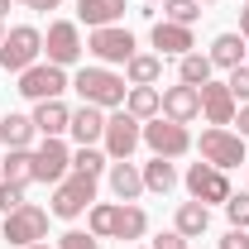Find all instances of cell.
<instances>
[{"label":"cell","mask_w":249,"mask_h":249,"mask_svg":"<svg viewBox=\"0 0 249 249\" xmlns=\"http://www.w3.org/2000/svg\"><path fill=\"white\" fill-rule=\"evenodd\" d=\"M0 178H5V182L29 187L34 182V149H10V154L0 158Z\"/></svg>","instance_id":"26"},{"label":"cell","mask_w":249,"mask_h":249,"mask_svg":"<svg viewBox=\"0 0 249 249\" xmlns=\"http://www.w3.org/2000/svg\"><path fill=\"white\" fill-rule=\"evenodd\" d=\"M96 206V178H87V173H67L58 187H53V216L58 220H77L82 211H91Z\"/></svg>","instance_id":"2"},{"label":"cell","mask_w":249,"mask_h":249,"mask_svg":"<svg viewBox=\"0 0 249 249\" xmlns=\"http://www.w3.org/2000/svg\"><path fill=\"white\" fill-rule=\"evenodd\" d=\"M154 249H187V240L178 235V230H168V235H158V240H154Z\"/></svg>","instance_id":"37"},{"label":"cell","mask_w":249,"mask_h":249,"mask_svg":"<svg viewBox=\"0 0 249 249\" xmlns=\"http://www.w3.org/2000/svg\"><path fill=\"white\" fill-rule=\"evenodd\" d=\"M87 53H91L101 67H115V62H129L134 58V34L120 29V24H106V29H91L87 38Z\"/></svg>","instance_id":"7"},{"label":"cell","mask_w":249,"mask_h":249,"mask_svg":"<svg viewBox=\"0 0 249 249\" xmlns=\"http://www.w3.org/2000/svg\"><path fill=\"white\" fill-rule=\"evenodd\" d=\"M163 19H173V24H196L201 19V0H163Z\"/></svg>","instance_id":"30"},{"label":"cell","mask_w":249,"mask_h":249,"mask_svg":"<svg viewBox=\"0 0 249 249\" xmlns=\"http://www.w3.org/2000/svg\"><path fill=\"white\" fill-rule=\"evenodd\" d=\"M158 115H168V120H178V124H192L196 115H201V87H187V82L168 87V91H163V110H158Z\"/></svg>","instance_id":"13"},{"label":"cell","mask_w":249,"mask_h":249,"mask_svg":"<svg viewBox=\"0 0 249 249\" xmlns=\"http://www.w3.org/2000/svg\"><path fill=\"white\" fill-rule=\"evenodd\" d=\"M220 249H249V235H245V230H235V225H230V230L220 235Z\"/></svg>","instance_id":"36"},{"label":"cell","mask_w":249,"mask_h":249,"mask_svg":"<svg viewBox=\"0 0 249 249\" xmlns=\"http://www.w3.org/2000/svg\"><path fill=\"white\" fill-rule=\"evenodd\" d=\"M19 206H24V187L0 178V216H10V211H19Z\"/></svg>","instance_id":"33"},{"label":"cell","mask_w":249,"mask_h":249,"mask_svg":"<svg viewBox=\"0 0 249 249\" xmlns=\"http://www.w3.org/2000/svg\"><path fill=\"white\" fill-rule=\"evenodd\" d=\"M67 173H72V149H67L62 139H43V144L34 149V182H53L58 187Z\"/></svg>","instance_id":"12"},{"label":"cell","mask_w":249,"mask_h":249,"mask_svg":"<svg viewBox=\"0 0 249 249\" xmlns=\"http://www.w3.org/2000/svg\"><path fill=\"white\" fill-rule=\"evenodd\" d=\"M235 124H240V139H249V106H240V110H235Z\"/></svg>","instance_id":"38"},{"label":"cell","mask_w":249,"mask_h":249,"mask_svg":"<svg viewBox=\"0 0 249 249\" xmlns=\"http://www.w3.org/2000/svg\"><path fill=\"white\" fill-rule=\"evenodd\" d=\"M187 192H192V201H230V178L220 173V168H211V163H192L187 168Z\"/></svg>","instance_id":"11"},{"label":"cell","mask_w":249,"mask_h":249,"mask_svg":"<svg viewBox=\"0 0 249 249\" xmlns=\"http://www.w3.org/2000/svg\"><path fill=\"white\" fill-rule=\"evenodd\" d=\"M206 58H211V67H225V72L240 67V62H245V38H240V34H216V43H211Z\"/></svg>","instance_id":"24"},{"label":"cell","mask_w":249,"mask_h":249,"mask_svg":"<svg viewBox=\"0 0 249 249\" xmlns=\"http://www.w3.org/2000/svg\"><path fill=\"white\" fill-rule=\"evenodd\" d=\"M58 249H101V240L96 235H82V230H67L58 240Z\"/></svg>","instance_id":"35"},{"label":"cell","mask_w":249,"mask_h":249,"mask_svg":"<svg viewBox=\"0 0 249 249\" xmlns=\"http://www.w3.org/2000/svg\"><path fill=\"white\" fill-rule=\"evenodd\" d=\"M29 10H58V0H24Z\"/></svg>","instance_id":"40"},{"label":"cell","mask_w":249,"mask_h":249,"mask_svg":"<svg viewBox=\"0 0 249 249\" xmlns=\"http://www.w3.org/2000/svg\"><path fill=\"white\" fill-rule=\"evenodd\" d=\"M72 91L82 96L87 106L115 110V106H124V96H129V82H124L120 72H110V67H82L72 77Z\"/></svg>","instance_id":"1"},{"label":"cell","mask_w":249,"mask_h":249,"mask_svg":"<svg viewBox=\"0 0 249 249\" xmlns=\"http://www.w3.org/2000/svg\"><path fill=\"white\" fill-rule=\"evenodd\" d=\"M139 144H144V120H134L129 110H115V115H106V158H110V163L129 158Z\"/></svg>","instance_id":"5"},{"label":"cell","mask_w":249,"mask_h":249,"mask_svg":"<svg viewBox=\"0 0 249 249\" xmlns=\"http://www.w3.org/2000/svg\"><path fill=\"white\" fill-rule=\"evenodd\" d=\"M5 34H10V29H5V24H0V43H5Z\"/></svg>","instance_id":"43"},{"label":"cell","mask_w":249,"mask_h":249,"mask_svg":"<svg viewBox=\"0 0 249 249\" xmlns=\"http://www.w3.org/2000/svg\"><path fill=\"white\" fill-rule=\"evenodd\" d=\"M225 87H230V96H235V101H249V62L230 67V82H225Z\"/></svg>","instance_id":"34"},{"label":"cell","mask_w":249,"mask_h":249,"mask_svg":"<svg viewBox=\"0 0 249 249\" xmlns=\"http://www.w3.org/2000/svg\"><path fill=\"white\" fill-rule=\"evenodd\" d=\"M34 134H38V129H34V115H15V110L0 115V144H5V149H29Z\"/></svg>","instance_id":"21"},{"label":"cell","mask_w":249,"mask_h":249,"mask_svg":"<svg viewBox=\"0 0 249 249\" xmlns=\"http://www.w3.org/2000/svg\"><path fill=\"white\" fill-rule=\"evenodd\" d=\"M201 158H206L211 168H220V173H225V168H240V163H245V139L230 134L225 124H211V129L201 134Z\"/></svg>","instance_id":"9"},{"label":"cell","mask_w":249,"mask_h":249,"mask_svg":"<svg viewBox=\"0 0 249 249\" xmlns=\"http://www.w3.org/2000/svg\"><path fill=\"white\" fill-rule=\"evenodd\" d=\"M72 173L101 178V173H106V154H101V149H77V154H72Z\"/></svg>","instance_id":"31"},{"label":"cell","mask_w":249,"mask_h":249,"mask_svg":"<svg viewBox=\"0 0 249 249\" xmlns=\"http://www.w3.org/2000/svg\"><path fill=\"white\" fill-rule=\"evenodd\" d=\"M201 5H216V0H201Z\"/></svg>","instance_id":"44"},{"label":"cell","mask_w":249,"mask_h":249,"mask_svg":"<svg viewBox=\"0 0 249 249\" xmlns=\"http://www.w3.org/2000/svg\"><path fill=\"white\" fill-rule=\"evenodd\" d=\"M211 72H216V67H211L206 53H182V58H178V82H187V87H206Z\"/></svg>","instance_id":"27"},{"label":"cell","mask_w":249,"mask_h":249,"mask_svg":"<svg viewBox=\"0 0 249 249\" xmlns=\"http://www.w3.org/2000/svg\"><path fill=\"white\" fill-rule=\"evenodd\" d=\"M110 192H115V201H139L144 196V173L120 158V163H110Z\"/></svg>","instance_id":"18"},{"label":"cell","mask_w":249,"mask_h":249,"mask_svg":"<svg viewBox=\"0 0 249 249\" xmlns=\"http://www.w3.org/2000/svg\"><path fill=\"white\" fill-rule=\"evenodd\" d=\"M206 225H211V206H206V201H182V206H178V220H173V230H178L182 240H196V235H206Z\"/></svg>","instance_id":"19"},{"label":"cell","mask_w":249,"mask_h":249,"mask_svg":"<svg viewBox=\"0 0 249 249\" xmlns=\"http://www.w3.org/2000/svg\"><path fill=\"white\" fill-rule=\"evenodd\" d=\"M43 53L53 67H72V62L87 53V43H82V29L72 24V19H53L48 34H43Z\"/></svg>","instance_id":"8"},{"label":"cell","mask_w":249,"mask_h":249,"mask_svg":"<svg viewBox=\"0 0 249 249\" xmlns=\"http://www.w3.org/2000/svg\"><path fill=\"white\" fill-rule=\"evenodd\" d=\"M158 77H163V58L158 53H134L124 62V82L129 87H154Z\"/></svg>","instance_id":"22"},{"label":"cell","mask_w":249,"mask_h":249,"mask_svg":"<svg viewBox=\"0 0 249 249\" xmlns=\"http://www.w3.org/2000/svg\"><path fill=\"white\" fill-rule=\"evenodd\" d=\"M201 115L211 124H235V96L225 82H206L201 87Z\"/></svg>","instance_id":"16"},{"label":"cell","mask_w":249,"mask_h":249,"mask_svg":"<svg viewBox=\"0 0 249 249\" xmlns=\"http://www.w3.org/2000/svg\"><path fill=\"white\" fill-rule=\"evenodd\" d=\"M144 144L154 149V158H182L192 149V134H187V124L168 120V115H154L144 124Z\"/></svg>","instance_id":"6"},{"label":"cell","mask_w":249,"mask_h":249,"mask_svg":"<svg viewBox=\"0 0 249 249\" xmlns=\"http://www.w3.org/2000/svg\"><path fill=\"white\" fill-rule=\"evenodd\" d=\"M173 187H178V168H173V158H149V163H144V192L168 196Z\"/></svg>","instance_id":"25"},{"label":"cell","mask_w":249,"mask_h":249,"mask_svg":"<svg viewBox=\"0 0 249 249\" xmlns=\"http://www.w3.org/2000/svg\"><path fill=\"white\" fill-rule=\"evenodd\" d=\"M43 235H48V211H43V206H29V201H24L19 211L5 216V240H10V245L29 249V245H38Z\"/></svg>","instance_id":"10"},{"label":"cell","mask_w":249,"mask_h":249,"mask_svg":"<svg viewBox=\"0 0 249 249\" xmlns=\"http://www.w3.org/2000/svg\"><path fill=\"white\" fill-rule=\"evenodd\" d=\"M240 38H249V0H245V10H240Z\"/></svg>","instance_id":"39"},{"label":"cell","mask_w":249,"mask_h":249,"mask_svg":"<svg viewBox=\"0 0 249 249\" xmlns=\"http://www.w3.org/2000/svg\"><path fill=\"white\" fill-rule=\"evenodd\" d=\"M29 249H48V240H38V245H29Z\"/></svg>","instance_id":"42"},{"label":"cell","mask_w":249,"mask_h":249,"mask_svg":"<svg viewBox=\"0 0 249 249\" xmlns=\"http://www.w3.org/2000/svg\"><path fill=\"white\" fill-rule=\"evenodd\" d=\"M5 10H10V0H0V19H5Z\"/></svg>","instance_id":"41"},{"label":"cell","mask_w":249,"mask_h":249,"mask_svg":"<svg viewBox=\"0 0 249 249\" xmlns=\"http://www.w3.org/2000/svg\"><path fill=\"white\" fill-rule=\"evenodd\" d=\"M149 38H154L158 58H182V53H192V29L187 24H173V19H158L154 29H149Z\"/></svg>","instance_id":"15"},{"label":"cell","mask_w":249,"mask_h":249,"mask_svg":"<svg viewBox=\"0 0 249 249\" xmlns=\"http://www.w3.org/2000/svg\"><path fill=\"white\" fill-rule=\"evenodd\" d=\"M38 53H43V34L34 24H15L5 34V43H0V67L5 72H24V67L38 62Z\"/></svg>","instance_id":"4"},{"label":"cell","mask_w":249,"mask_h":249,"mask_svg":"<svg viewBox=\"0 0 249 249\" xmlns=\"http://www.w3.org/2000/svg\"><path fill=\"white\" fill-rule=\"evenodd\" d=\"M115 216H120V201H96L87 211V225L96 240H115Z\"/></svg>","instance_id":"28"},{"label":"cell","mask_w":249,"mask_h":249,"mask_svg":"<svg viewBox=\"0 0 249 249\" xmlns=\"http://www.w3.org/2000/svg\"><path fill=\"white\" fill-rule=\"evenodd\" d=\"M67 134H72V139H77L82 149H91L96 139H106V110L82 101V106L72 110V124H67Z\"/></svg>","instance_id":"14"},{"label":"cell","mask_w":249,"mask_h":249,"mask_svg":"<svg viewBox=\"0 0 249 249\" xmlns=\"http://www.w3.org/2000/svg\"><path fill=\"white\" fill-rule=\"evenodd\" d=\"M124 110H129L134 120H154L158 110H163V91H158V87H129Z\"/></svg>","instance_id":"23"},{"label":"cell","mask_w":249,"mask_h":249,"mask_svg":"<svg viewBox=\"0 0 249 249\" xmlns=\"http://www.w3.org/2000/svg\"><path fill=\"white\" fill-rule=\"evenodd\" d=\"M67 124H72V110H67L62 101H38V106H34V129H38L43 139H62Z\"/></svg>","instance_id":"17"},{"label":"cell","mask_w":249,"mask_h":249,"mask_svg":"<svg viewBox=\"0 0 249 249\" xmlns=\"http://www.w3.org/2000/svg\"><path fill=\"white\" fill-rule=\"evenodd\" d=\"M72 87V77H67V67H53V62H34V67H24L19 72V87L15 91L29 96L34 106L38 101H62V91Z\"/></svg>","instance_id":"3"},{"label":"cell","mask_w":249,"mask_h":249,"mask_svg":"<svg viewBox=\"0 0 249 249\" xmlns=\"http://www.w3.org/2000/svg\"><path fill=\"white\" fill-rule=\"evenodd\" d=\"M124 15V0H82L77 5V19L87 24V29H106V24H115Z\"/></svg>","instance_id":"20"},{"label":"cell","mask_w":249,"mask_h":249,"mask_svg":"<svg viewBox=\"0 0 249 249\" xmlns=\"http://www.w3.org/2000/svg\"><path fill=\"white\" fill-rule=\"evenodd\" d=\"M225 216H230V225H235V230H245V225H249V192H240V196L230 192V201H225Z\"/></svg>","instance_id":"32"},{"label":"cell","mask_w":249,"mask_h":249,"mask_svg":"<svg viewBox=\"0 0 249 249\" xmlns=\"http://www.w3.org/2000/svg\"><path fill=\"white\" fill-rule=\"evenodd\" d=\"M149 230V216L134 206V201H120V216H115V240H139Z\"/></svg>","instance_id":"29"}]
</instances>
